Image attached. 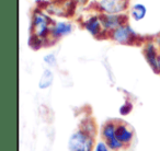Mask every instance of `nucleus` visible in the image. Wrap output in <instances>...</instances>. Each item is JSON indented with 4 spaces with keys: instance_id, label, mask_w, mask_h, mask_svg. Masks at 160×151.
Wrapping results in <instances>:
<instances>
[{
    "instance_id": "obj_5",
    "label": "nucleus",
    "mask_w": 160,
    "mask_h": 151,
    "mask_svg": "<svg viewBox=\"0 0 160 151\" xmlns=\"http://www.w3.org/2000/svg\"><path fill=\"white\" fill-rule=\"evenodd\" d=\"M124 19L121 16H102L100 18L101 24L107 29H118L120 27H123Z\"/></svg>"
},
{
    "instance_id": "obj_13",
    "label": "nucleus",
    "mask_w": 160,
    "mask_h": 151,
    "mask_svg": "<svg viewBox=\"0 0 160 151\" xmlns=\"http://www.w3.org/2000/svg\"><path fill=\"white\" fill-rule=\"evenodd\" d=\"M123 144H123V142H121L116 137L108 140V147H109L110 149H112V150H118V149L122 148Z\"/></svg>"
},
{
    "instance_id": "obj_4",
    "label": "nucleus",
    "mask_w": 160,
    "mask_h": 151,
    "mask_svg": "<svg viewBox=\"0 0 160 151\" xmlns=\"http://www.w3.org/2000/svg\"><path fill=\"white\" fill-rule=\"evenodd\" d=\"M133 36H134V32L132 31L128 27H125V25H123V27H120L118 29H116L113 33L114 40L118 43H124V44L131 42V40H132Z\"/></svg>"
},
{
    "instance_id": "obj_7",
    "label": "nucleus",
    "mask_w": 160,
    "mask_h": 151,
    "mask_svg": "<svg viewBox=\"0 0 160 151\" xmlns=\"http://www.w3.org/2000/svg\"><path fill=\"white\" fill-rule=\"evenodd\" d=\"M146 57H147L148 62L151 65V67H152L155 70H158V57H157V54H156L155 47H153L152 44H149L148 46H147Z\"/></svg>"
},
{
    "instance_id": "obj_11",
    "label": "nucleus",
    "mask_w": 160,
    "mask_h": 151,
    "mask_svg": "<svg viewBox=\"0 0 160 151\" xmlns=\"http://www.w3.org/2000/svg\"><path fill=\"white\" fill-rule=\"evenodd\" d=\"M132 16L136 21H139L146 16V8L144 5H135L132 9Z\"/></svg>"
},
{
    "instance_id": "obj_15",
    "label": "nucleus",
    "mask_w": 160,
    "mask_h": 151,
    "mask_svg": "<svg viewBox=\"0 0 160 151\" xmlns=\"http://www.w3.org/2000/svg\"><path fill=\"white\" fill-rule=\"evenodd\" d=\"M44 60H45V62H46V64L51 65V66H55V65H56V58H55V56L52 55V54H51V55L45 56Z\"/></svg>"
},
{
    "instance_id": "obj_1",
    "label": "nucleus",
    "mask_w": 160,
    "mask_h": 151,
    "mask_svg": "<svg viewBox=\"0 0 160 151\" xmlns=\"http://www.w3.org/2000/svg\"><path fill=\"white\" fill-rule=\"evenodd\" d=\"M68 147L70 151H92L93 140L85 131H76L69 138Z\"/></svg>"
},
{
    "instance_id": "obj_10",
    "label": "nucleus",
    "mask_w": 160,
    "mask_h": 151,
    "mask_svg": "<svg viewBox=\"0 0 160 151\" xmlns=\"http://www.w3.org/2000/svg\"><path fill=\"white\" fill-rule=\"evenodd\" d=\"M100 24H101L100 19L97 18V17H93V18L89 19L88 22L86 23V29L91 34L97 35V34L99 33V30H100Z\"/></svg>"
},
{
    "instance_id": "obj_8",
    "label": "nucleus",
    "mask_w": 160,
    "mask_h": 151,
    "mask_svg": "<svg viewBox=\"0 0 160 151\" xmlns=\"http://www.w3.org/2000/svg\"><path fill=\"white\" fill-rule=\"evenodd\" d=\"M54 75L51 70L46 69V70L43 72L42 77L40 79V82H38V87L41 89H47L48 87H51V85L53 83Z\"/></svg>"
},
{
    "instance_id": "obj_6",
    "label": "nucleus",
    "mask_w": 160,
    "mask_h": 151,
    "mask_svg": "<svg viewBox=\"0 0 160 151\" xmlns=\"http://www.w3.org/2000/svg\"><path fill=\"white\" fill-rule=\"evenodd\" d=\"M115 137L123 144H128L133 138V133L125 125H120L116 127Z\"/></svg>"
},
{
    "instance_id": "obj_14",
    "label": "nucleus",
    "mask_w": 160,
    "mask_h": 151,
    "mask_svg": "<svg viewBox=\"0 0 160 151\" xmlns=\"http://www.w3.org/2000/svg\"><path fill=\"white\" fill-rule=\"evenodd\" d=\"M131 110H132V105L129 104V103H126V104H124L120 109V113L122 114V115H127V114L131 112Z\"/></svg>"
},
{
    "instance_id": "obj_16",
    "label": "nucleus",
    "mask_w": 160,
    "mask_h": 151,
    "mask_svg": "<svg viewBox=\"0 0 160 151\" xmlns=\"http://www.w3.org/2000/svg\"><path fill=\"white\" fill-rule=\"evenodd\" d=\"M96 151H109L108 144H105L104 142H102V141L98 142V144H97V148H96Z\"/></svg>"
},
{
    "instance_id": "obj_3",
    "label": "nucleus",
    "mask_w": 160,
    "mask_h": 151,
    "mask_svg": "<svg viewBox=\"0 0 160 151\" xmlns=\"http://www.w3.org/2000/svg\"><path fill=\"white\" fill-rule=\"evenodd\" d=\"M128 0H101L100 7L107 13L114 14L126 9Z\"/></svg>"
},
{
    "instance_id": "obj_12",
    "label": "nucleus",
    "mask_w": 160,
    "mask_h": 151,
    "mask_svg": "<svg viewBox=\"0 0 160 151\" xmlns=\"http://www.w3.org/2000/svg\"><path fill=\"white\" fill-rule=\"evenodd\" d=\"M115 131H116V127L113 124H107L103 127L102 135L107 140H110L115 137Z\"/></svg>"
},
{
    "instance_id": "obj_9",
    "label": "nucleus",
    "mask_w": 160,
    "mask_h": 151,
    "mask_svg": "<svg viewBox=\"0 0 160 151\" xmlns=\"http://www.w3.org/2000/svg\"><path fill=\"white\" fill-rule=\"evenodd\" d=\"M53 34L55 36H62V35H66V34L70 33L71 32V25L67 24V23L60 22L54 27V29L52 30Z\"/></svg>"
},
{
    "instance_id": "obj_2",
    "label": "nucleus",
    "mask_w": 160,
    "mask_h": 151,
    "mask_svg": "<svg viewBox=\"0 0 160 151\" xmlns=\"http://www.w3.org/2000/svg\"><path fill=\"white\" fill-rule=\"evenodd\" d=\"M48 17L44 16L41 12L34 14V21H33V29H34V36H38V38H42L46 35L47 31H48V25H49Z\"/></svg>"
},
{
    "instance_id": "obj_17",
    "label": "nucleus",
    "mask_w": 160,
    "mask_h": 151,
    "mask_svg": "<svg viewBox=\"0 0 160 151\" xmlns=\"http://www.w3.org/2000/svg\"><path fill=\"white\" fill-rule=\"evenodd\" d=\"M158 70H160V56L158 57Z\"/></svg>"
}]
</instances>
